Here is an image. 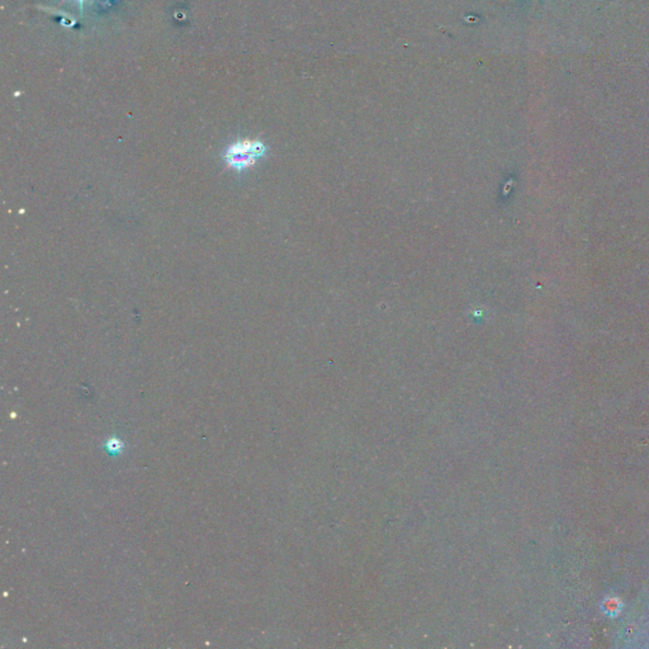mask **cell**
Returning <instances> with one entry per match:
<instances>
[{
    "mask_svg": "<svg viewBox=\"0 0 649 649\" xmlns=\"http://www.w3.org/2000/svg\"><path fill=\"white\" fill-rule=\"evenodd\" d=\"M265 154V146L260 141L239 140L231 144L225 154L223 160L228 169H232L239 173L254 167L258 159Z\"/></svg>",
    "mask_w": 649,
    "mask_h": 649,
    "instance_id": "1",
    "label": "cell"
},
{
    "mask_svg": "<svg viewBox=\"0 0 649 649\" xmlns=\"http://www.w3.org/2000/svg\"><path fill=\"white\" fill-rule=\"evenodd\" d=\"M122 448H123V444H122L121 440H118V439H116V438H112V439L108 440L107 449L111 454H118V453L121 452Z\"/></svg>",
    "mask_w": 649,
    "mask_h": 649,
    "instance_id": "2",
    "label": "cell"
},
{
    "mask_svg": "<svg viewBox=\"0 0 649 649\" xmlns=\"http://www.w3.org/2000/svg\"><path fill=\"white\" fill-rule=\"evenodd\" d=\"M65 1H67V0H62V1H61V4H62V3H65ZM76 1L79 3L81 8H83V4H84V1H85V0H76Z\"/></svg>",
    "mask_w": 649,
    "mask_h": 649,
    "instance_id": "3",
    "label": "cell"
}]
</instances>
